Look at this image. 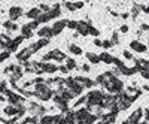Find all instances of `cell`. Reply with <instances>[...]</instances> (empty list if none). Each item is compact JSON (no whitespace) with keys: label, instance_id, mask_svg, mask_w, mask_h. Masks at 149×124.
<instances>
[{"label":"cell","instance_id":"cell-2","mask_svg":"<svg viewBox=\"0 0 149 124\" xmlns=\"http://www.w3.org/2000/svg\"><path fill=\"white\" fill-rule=\"evenodd\" d=\"M40 14H42V12H40V9H39V8H33V9H30L28 12H25V17L31 18V19H37Z\"/></svg>","mask_w":149,"mask_h":124},{"label":"cell","instance_id":"cell-1","mask_svg":"<svg viewBox=\"0 0 149 124\" xmlns=\"http://www.w3.org/2000/svg\"><path fill=\"white\" fill-rule=\"evenodd\" d=\"M8 14H9V19H11V21L15 23L19 17H23L24 12H23V8H21V6H12Z\"/></svg>","mask_w":149,"mask_h":124},{"label":"cell","instance_id":"cell-10","mask_svg":"<svg viewBox=\"0 0 149 124\" xmlns=\"http://www.w3.org/2000/svg\"><path fill=\"white\" fill-rule=\"evenodd\" d=\"M131 14H133V18H136V17L139 15V6H134L133 11H131Z\"/></svg>","mask_w":149,"mask_h":124},{"label":"cell","instance_id":"cell-6","mask_svg":"<svg viewBox=\"0 0 149 124\" xmlns=\"http://www.w3.org/2000/svg\"><path fill=\"white\" fill-rule=\"evenodd\" d=\"M131 47H133V49L139 51V53H142V51H145V47H143V45H140L139 42H133V43H131Z\"/></svg>","mask_w":149,"mask_h":124},{"label":"cell","instance_id":"cell-3","mask_svg":"<svg viewBox=\"0 0 149 124\" xmlns=\"http://www.w3.org/2000/svg\"><path fill=\"white\" fill-rule=\"evenodd\" d=\"M66 24H67L66 21H58V23H55V24H54V29H52V33H54V35L60 33V30H61Z\"/></svg>","mask_w":149,"mask_h":124},{"label":"cell","instance_id":"cell-12","mask_svg":"<svg viewBox=\"0 0 149 124\" xmlns=\"http://www.w3.org/2000/svg\"><path fill=\"white\" fill-rule=\"evenodd\" d=\"M77 25H79V23H76V21H70V23H69V27H70V29H76Z\"/></svg>","mask_w":149,"mask_h":124},{"label":"cell","instance_id":"cell-13","mask_svg":"<svg viewBox=\"0 0 149 124\" xmlns=\"http://www.w3.org/2000/svg\"><path fill=\"white\" fill-rule=\"evenodd\" d=\"M39 9L40 11H49V6L48 5H39Z\"/></svg>","mask_w":149,"mask_h":124},{"label":"cell","instance_id":"cell-7","mask_svg":"<svg viewBox=\"0 0 149 124\" xmlns=\"http://www.w3.org/2000/svg\"><path fill=\"white\" fill-rule=\"evenodd\" d=\"M6 91H8V82H6V81H2V82H0V93H2V94H6Z\"/></svg>","mask_w":149,"mask_h":124},{"label":"cell","instance_id":"cell-9","mask_svg":"<svg viewBox=\"0 0 149 124\" xmlns=\"http://www.w3.org/2000/svg\"><path fill=\"white\" fill-rule=\"evenodd\" d=\"M27 25H28V29H30V30H34V29H37L39 21H37V19H33V21H31V23H28Z\"/></svg>","mask_w":149,"mask_h":124},{"label":"cell","instance_id":"cell-15","mask_svg":"<svg viewBox=\"0 0 149 124\" xmlns=\"http://www.w3.org/2000/svg\"><path fill=\"white\" fill-rule=\"evenodd\" d=\"M127 30H128V27H127V25H122V27H121V31H124V33H125Z\"/></svg>","mask_w":149,"mask_h":124},{"label":"cell","instance_id":"cell-11","mask_svg":"<svg viewBox=\"0 0 149 124\" xmlns=\"http://www.w3.org/2000/svg\"><path fill=\"white\" fill-rule=\"evenodd\" d=\"M70 51H72V53H75V54H81V49L77 48V47H75V45H72V47H70Z\"/></svg>","mask_w":149,"mask_h":124},{"label":"cell","instance_id":"cell-5","mask_svg":"<svg viewBox=\"0 0 149 124\" xmlns=\"http://www.w3.org/2000/svg\"><path fill=\"white\" fill-rule=\"evenodd\" d=\"M21 31H23V35H21V36H23L24 39H25V37L28 39V37H31V35H33V33H31V30L28 29V25H27V24L21 27Z\"/></svg>","mask_w":149,"mask_h":124},{"label":"cell","instance_id":"cell-14","mask_svg":"<svg viewBox=\"0 0 149 124\" xmlns=\"http://www.w3.org/2000/svg\"><path fill=\"white\" fill-rule=\"evenodd\" d=\"M8 124H18V121H17V117L15 118H12V120H9V121H6Z\"/></svg>","mask_w":149,"mask_h":124},{"label":"cell","instance_id":"cell-4","mask_svg":"<svg viewBox=\"0 0 149 124\" xmlns=\"http://www.w3.org/2000/svg\"><path fill=\"white\" fill-rule=\"evenodd\" d=\"M37 35L39 36H48L49 37V36H52L54 33H52V30H51L49 27H43V29H40V30L37 31Z\"/></svg>","mask_w":149,"mask_h":124},{"label":"cell","instance_id":"cell-8","mask_svg":"<svg viewBox=\"0 0 149 124\" xmlns=\"http://www.w3.org/2000/svg\"><path fill=\"white\" fill-rule=\"evenodd\" d=\"M9 55H11L9 51H2V53H0V63H2L3 60H6V58H8Z\"/></svg>","mask_w":149,"mask_h":124},{"label":"cell","instance_id":"cell-16","mask_svg":"<svg viewBox=\"0 0 149 124\" xmlns=\"http://www.w3.org/2000/svg\"><path fill=\"white\" fill-rule=\"evenodd\" d=\"M143 76H145V78H148V79H149V72L143 70Z\"/></svg>","mask_w":149,"mask_h":124}]
</instances>
